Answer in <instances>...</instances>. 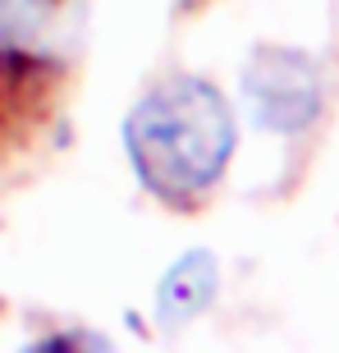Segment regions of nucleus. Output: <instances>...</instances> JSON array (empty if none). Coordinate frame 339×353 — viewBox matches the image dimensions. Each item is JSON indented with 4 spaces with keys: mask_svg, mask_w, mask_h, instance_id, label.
<instances>
[{
    "mask_svg": "<svg viewBox=\"0 0 339 353\" xmlns=\"http://www.w3.org/2000/svg\"><path fill=\"white\" fill-rule=\"evenodd\" d=\"M238 129L220 92L197 74H170L124 115V157L152 197L193 207L229 170Z\"/></svg>",
    "mask_w": 339,
    "mask_h": 353,
    "instance_id": "nucleus-1",
    "label": "nucleus"
},
{
    "mask_svg": "<svg viewBox=\"0 0 339 353\" xmlns=\"http://www.w3.org/2000/svg\"><path fill=\"white\" fill-rule=\"evenodd\" d=\"M243 110L257 129L275 138H298L326 110V74L307 51L294 46H261L243 65Z\"/></svg>",
    "mask_w": 339,
    "mask_h": 353,
    "instance_id": "nucleus-2",
    "label": "nucleus"
},
{
    "mask_svg": "<svg viewBox=\"0 0 339 353\" xmlns=\"http://www.w3.org/2000/svg\"><path fill=\"white\" fill-rule=\"evenodd\" d=\"M74 37V0H0V69H37L65 60Z\"/></svg>",
    "mask_w": 339,
    "mask_h": 353,
    "instance_id": "nucleus-3",
    "label": "nucleus"
},
{
    "mask_svg": "<svg viewBox=\"0 0 339 353\" xmlns=\"http://www.w3.org/2000/svg\"><path fill=\"white\" fill-rule=\"evenodd\" d=\"M220 294V257L211 248H188L165 266L156 285V321L165 330H179L207 312Z\"/></svg>",
    "mask_w": 339,
    "mask_h": 353,
    "instance_id": "nucleus-4",
    "label": "nucleus"
},
{
    "mask_svg": "<svg viewBox=\"0 0 339 353\" xmlns=\"http://www.w3.org/2000/svg\"><path fill=\"white\" fill-rule=\"evenodd\" d=\"M51 344H96V349H105L101 335H83V330H79V335H74V330H65V335H41L32 349H51Z\"/></svg>",
    "mask_w": 339,
    "mask_h": 353,
    "instance_id": "nucleus-5",
    "label": "nucleus"
},
{
    "mask_svg": "<svg viewBox=\"0 0 339 353\" xmlns=\"http://www.w3.org/2000/svg\"><path fill=\"white\" fill-rule=\"evenodd\" d=\"M183 5H197V0H183Z\"/></svg>",
    "mask_w": 339,
    "mask_h": 353,
    "instance_id": "nucleus-6",
    "label": "nucleus"
}]
</instances>
